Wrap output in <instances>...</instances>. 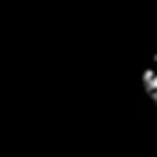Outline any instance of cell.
Instances as JSON below:
<instances>
[{
  "label": "cell",
  "mask_w": 157,
  "mask_h": 157,
  "mask_svg": "<svg viewBox=\"0 0 157 157\" xmlns=\"http://www.w3.org/2000/svg\"><path fill=\"white\" fill-rule=\"evenodd\" d=\"M140 83H142V91H145L147 101L157 108V54L147 59V64L140 74Z\"/></svg>",
  "instance_id": "cell-1"
}]
</instances>
